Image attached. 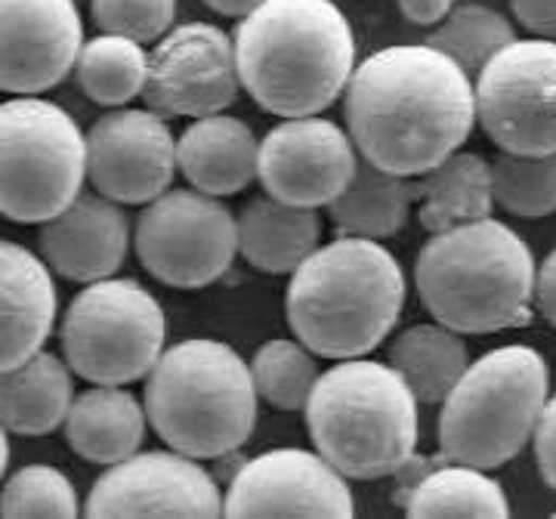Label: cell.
<instances>
[{
    "label": "cell",
    "mask_w": 556,
    "mask_h": 519,
    "mask_svg": "<svg viewBox=\"0 0 556 519\" xmlns=\"http://www.w3.org/2000/svg\"><path fill=\"white\" fill-rule=\"evenodd\" d=\"M343 118L362 159L420 177L473 134L477 87L433 43H396L356 62Z\"/></svg>",
    "instance_id": "obj_1"
},
{
    "label": "cell",
    "mask_w": 556,
    "mask_h": 519,
    "mask_svg": "<svg viewBox=\"0 0 556 519\" xmlns=\"http://www.w3.org/2000/svg\"><path fill=\"white\" fill-rule=\"evenodd\" d=\"M241 90L276 118L321 115L358 60L353 22L334 0H263L232 35Z\"/></svg>",
    "instance_id": "obj_2"
},
{
    "label": "cell",
    "mask_w": 556,
    "mask_h": 519,
    "mask_svg": "<svg viewBox=\"0 0 556 519\" xmlns=\"http://www.w3.org/2000/svg\"><path fill=\"white\" fill-rule=\"evenodd\" d=\"M405 298V269L387 244L340 236L291 273L285 313L294 338L316 356L356 359L393 334Z\"/></svg>",
    "instance_id": "obj_3"
},
{
    "label": "cell",
    "mask_w": 556,
    "mask_h": 519,
    "mask_svg": "<svg viewBox=\"0 0 556 519\" xmlns=\"http://www.w3.org/2000/svg\"><path fill=\"white\" fill-rule=\"evenodd\" d=\"M535 254L495 217L430 232L417 251L415 288L424 309L457 334L526 328L535 316Z\"/></svg>",
    "instance_id": "obj_4"
},
{
    "label": "cell",
    "mask_w": 556,
    "mask_h": 519,
    "mask_svg": "<svg viewBox=\"0 0 556 519\" xmlns=\"http://www.w3.org/2000/svg\"><path fill=\"white\" fill-rule=\"evenodd\" d=\"M142 405L149 427L167 448L199 460L226 458L251 440L260 396L251 362L214 338H189L164 346L146 375Z\"/></svg>",
    "instance_id": "obj_5"
},
{
    "label": "cell",
    "mask_w": 556,
    "mask_h": 519,
    "mask_svg": "<svg viewBox=\"0 0 556 519\" xmlns=\"http://www.w3.org/2000/svg\"><path fill=\"white\" fill-rule=\"evenodd\" d=\"M417 396L390 362L338 359L321 371L306 402V430L316 452L346 480L396 477L417 452Z\"/></svg>",
    "instance_id": "obj_6"
},
{
    "label": "cell",
    "mask_w": 556,
    "mask_h": 519,
    "mask_svg": "<svg viewBox=\"0 0 556 519\" xmlns=\"http://www.w3.org/2000/svg\"><path fill=\"white\" fill-rule=\"evenodd\" d=\"M547 396L551 368L538 350L526 343L489 350L439 402L442 458L479 470L510 464L535 436Z\"/></svg>",
    "instance_id": "obj_7"
},
{
    "label": "cell",
    "mask_w": 556,
    "mask_h": 519,
    "mask_svg": "<svg viewBox=\"0 0 556 519\" xmlns=\"http://www.w3.org/2000/svg\"><path fill=\"white\" fill-rule=\"evenodd\" d=\"M87 186V134L53 100L0 102V217L40 226Z\"/></svg>",
    "instance_id": "obj_8"
},
{
    "label": "cell",
    "mask_w": 556,
    "mask_h": 519,
    "mask_svg": "<svg viewBox=\"0 0 556 519\" xmlns=\"http://www.w3.org/2000/svg\"><path fill=\"white\" fill-rule=\"evenodd\" d=\"M62 359L87 383H137L155 368L167 343L161 300L137 279L84 284L60 325Z\"/></svg>",
    "instance_id": "obj_9"
},
{
    "label": "cell",
    "mask_w": 556,
    "mask_h": 519,
    "mask_svg": "<svg viewBox=\"0 0 556 519\" xmlns=\"http://www.w3.org/2000/svg\"><path fill=\"white\" fill-rule=\"evenodd\" d=\"M134 251L161 284L199 291L223 279L239 257V217L199 189H167L142 204Z\"/></svg>",
    "instance_id": "obj_10"
},
{
    "label": "cell",
    "mask_w": 556,
    "mask_h": 519,
    "mask_svg": "<svg viewBox=\"0 0 556 519\" xmlns=\"http://www.w3.org/2000/svg\"><path fill=\"white\" fill-rule=\"evenodd\" d=\"M477 124L504 152H556V40L514 38L477 75Z\"/></svg>",
    "instance_id": "obj_11"
},
{
    "label": "cell",
    "mask_w": 556,
    "mask_h": 519,
    "mask_svg": "<svg viewBox=\"0 0 556 519\" xmlns=\"http://www.w3.org/2000/svg\"><path fill=\"white\" fill-rule=\"evenodd\" d=\"M236 43L214 22L174 25L149 50L142 100L164 118H204L239 100Z\"/></svg>",
    "instance_id": "obj_12"
},
{
    "label": "cell",
    "mask_w": 556,
    "mask_h": 519,
    "mask_svg": "<svg viewBox=\"0 0 556 519\" xmlns=\"http://www.w3.org/2000/svg\"><path fill=\"white\" fill-rule=\"evenodd\" d=\"M177 170V137L149 105L109 109L87 130V182L124 207L159 199Z\"/></svg>",
    "instance_id": "obj_13"
},
{
    "label": "cell",
    "mask_w": 556,
    "mask_h": 519,
    "mask_svg": "<svg viewBox=\"0 0 556 519\" xmlns=\"http://www.w3.org/2000/svg\"><path fill=\"white\" fill-rule=\"evenodd\" d=\"M84 517H223V489L199 458L177 448L134 452L102 470Z\"/></svg>",
    "instance_id": "obj_14"
},
{
    "label": "cell",
    "mask_w": 556,
    "mask_h": 519,
    "mask_svg": "<svg viewBox=\"0 0 556 519\" xmlns=\"http://www.w3.org/2000/svg\"><path fill=\"white\" fill-rule=\"evenodd\" d=\"M350 130L321 115L281 118L260 140L257 180L266 195L300 207H328L358 167Z\"/></svg>",
    "instance_id": "obj_15"
},
{
    "label": "cell",
    "mask_w": 556,
    "mask_h": 519,
    "mask_svg": "<svg viewBox=\"0 0 556 519\" xmlns=\"http://www.w3.org/2000/svg\"><path fill=\"white\" fill-rule=\"evenodd\" d=\"M226 517H353L356 498L328 458L306 448H273L244 460L223 492Z\"/></svg>",
    "instance_id": "obj_16"
},
{
    "label": "cell",
    "mask_w": 556,
    "mask_h": 519,
    "mask_svg": "<svg viewBox=\"0 0 556 519\" xmlns=\"http://www.w3.org/2000/svg\"><path fill=\"white\" fill-rule=\"evenodd\" d=\"M84 40L78 0H0V90H53L75 72Z\"/></svg>",
    "instance_id": "obj_17"
},
{
    "label": "cell",
    "mask_w": 556,
    "mask_h": 519,
    "mask_svg": "<svg viewBox=\"0 0 556 519\" xmlns=\"http://www.w3.org/2000/svg\"><path fill=\"white\" fill-rule=\"evenodd\" d=\"M130 220L124 204L105 199L97 189L80 192L53 220L40 223L38 244L43 263L68 281H90L118 276L130 254Z\"/></svg>",
    "instance_id": "obj_18"
},
{
    "label": "cell",
    "mask_w": 556,
    "mask_h": 519,
    "mask_svg": "<svg viewBox=\"0 0 556 519\" xmlns=\"http://www.w3.org/2000/svg\"><path fill=\"white\" fill-rule=\"evenodd\" d=\"M53 269L20 241L0 239V371L43 350L56 328Z\"/></svg>",
    "instance_id": "obj_19"
},
{
    "label": "cell",
    "mask_w": 556,
    "mask_h": 519,
    "mask_svg": "<svg viewBox=\"0 0 556 519\" xmlns=\"http://www.w3.org/2000/svg\"><path fill=\"white\" fill-rule=\"evenodd\" d=\"M257 159L254 130L226 112L192 118L177 140L179 174L214 199H232L257 180Z\"/></svg>",
    "instance_id": "obj_20"
},
{
    "label": "cell",
    "mask_w": 556,
    "mask_h": 519,
    "mask_svg": "<svg viewBox=\"0 0 556 519\" xmlns=\"http://www.w3.org/2000/svg\"><path fill=\"white\" fill-rule=\"evenodd\" d=\"M65 440L78 458L112 467L139 452L146 440L149 415L146 405L127 387L93 383L90 390L75 393L65 418Z\"/></svg>",
    "instance_id": "obj_21"
},
{
    "label": "cell",
    "mask_w": 556,
    "mask_h": 519,
    "mask_svg": "<svg viewBox=\"0 0 556 519\" xmlns=\"http://www.w3.org/2000/svg\"><path fill=\"white\" fill-rule=\"evenodd\" d=\"M325 223L316 207L273 195L251 199L239 214V254L266 276H291L321 244Z\"/></svg>",
    "instance_id": "obj_22"
},
{
    "label": "cell",
    "mask_w": 556,
    "mask_h": 519,
    "mask_svg": "<svg viewBox=\"0 0 556 519\" xmlns=\"http://www.w3.org/2000/svg\"><path fill=\"white\" fill-rule=\"evenodd\" d=\"M72 402L75 371L50 350H38L0 371V423L16 436H47L60 430Z\"/></svg>",
    "instance_id": "obj_23"
},
{
    "label": "cell",
    "mask_w": 556,
    "mask_h": 519,
    "mask_svg": "<svg viewBox=\"0 0 556 519\" xmlns=\"http://www.w3.org/2000/svg\"><path fill=\"white\" fill-rule=\"evenodd\" d=\"M415 211L424 232L492 217V164L477 152H452L415 177Z\"/></svg>",
    "instance_id": "obj_24"
},
{
    "label": "cell",
    "mask_w": 556,
    "mask_h": 519,
    "mask_svg": "<svg viewBox=\"0 0 556 519\" xmlns=\"http://www.w3.org/2000/svg\"><path fill=\"white\" fill-rule=\"evenodd\" d=\"M325 211L340 236L393 239L415 211V177H399L358 159L350 186Z\"/></svg>",
    "instance_id": "obj_25"
},
{
    "label": "cell",
    "mask_w": 556,
    "mask_h": 519,
    "mask_svg": "<svg viewBox=\"0 0 556 519\" xmlns=\"http://www.w3.org/2000/svg\"><path fill=\"white\" fill-rule=\"evenodd\" d=\"M387 362L412 387L420 405H439L470 365V350L464 334L433 319L405 328L393 340Z\"/></svg>",
    "instance_id": "obj_26"
},
{
    "label": "cell",
    "mask_w": 556,
    "mask_h": 519,
    "mask_svg": "<svg viewBox=\"0 0 556 519\" xmlns=\"http://www.w3.org/2000/svg\"><path fill=\"white\" fill-rule=\"evenodd\" d=\"M408 517H510V501L501 482L470 464H430L399 504Z\"/></svg>",
    "instance_id": "obj_27"
},
{
    "label": "cell",
    "mask_w": 556,
    "mask_h": 519,
    "mask_svg": "<svg viewBox=\"0 0 556 519\" xmlns=\"http://www.w3.org/2000/svg\"><path fill=\"white\" fill-rule=\"evenodd\" d=\"M72 75L87 100L102 109H121L146 90L149 50L134 38L100 31L97 38L84 40Z\"/></svg>",
    "instance_id": "obj_28"
},
{
    "label": "cell",
    "mask_w": 556,
    "mask_h": 519,
    "mask_svg": "<svg viewBox=\"0 0 556 519\" xmlns=\"http://www.w3.org/2000/svg\"><path fill=\"white\" fill-rule=\"evenodd\" d=\"M316 353L298 338H273L260 343L251 359L257 396L278 412H303L318 380Z\"/></svg>",
    "instance_id": "obj_29"
},
{
    "label": "cell",
    "mask_w": 556,
    "mask_h": 519,
    "mask_svg": "<svg viewBox=\"0 0 556 519\" xmlns=\"http://www.w3.org/2000/svg\"><path fill=\"white\" fill-rule=\"evenodd\" d=\"M514 38H517L514 22L504 13L485 3H464L455 7L439 25H433V35L427 38V43L452 56L470 78H477L482 65Z\"/></svg>",
    "instance_id": "obj_30"
},
{
    "label": "cell",
    "mask_w": 556,
    "mask_h": 519,
    "mask_svg": "<svg viewBox=\"0 0 556 519\" xmlns=\"http://www.w3.org/2000/svg\"><path fill=\"white\" fill-rule=\"evenodd\" d=\"M489 164L495 207L522 220H541L556 214V152L522 155L501 149L497 159Z\"/></svg>",
    "instance_id": "obj_31"
},
{
    "label": "cell",
    "mask_w": 556,
    "mask_h": 519,
    "mask_svg": "<svg viewBox=\"0 0 556 519\" xmlns=\"http://www.w3.org/2000/svg\"><path fill=\"white\" fill-rule=\"evenodd\" d=\"M72 480L50 464H25L0 485V517H78Z\"/></svg>",
    "instance_id": "obj_32"
},
{
    "label": "cell",
    "mask_w": 556,
    "mask_h": 519,
    "mask_svg": "<svg viewBox=\"0 0 556 519\" xmlns=\"http://www.w3.org/2000/svg\"><path fill=\"white\" fill-rule=\"evenodd\" d=\"M100 31L155 43L177 25V0H90Z\"/></svg>",
    "instance_id": "obj_33"
},
{
    "label": "cell",
    "mask_w": 556,
    "mask_h": 519,
    "mask_svg": "<svg viewBox=\"0 0 556 519\" xmlns=\"http://www.w3.org/2000/svg\"><path fill=\"white\" fill-rule=\"evenodd\" d=\"M532 442H535L538 473L556 492V393L544 402Z\"/></svg>",
    "instance_id": "obj_34"
},
{
    "label": "cell",
    "mask_w": 556,
    "mask_h": 519,
    "mask_svg": "<svg viewBox=\"0 0 556 519\" xmlns=\"http://www.w3.org/2000/svg\"><path fill=\"white\" fill-rule=\"evenodd\" d=\"M510 10L535 38L556 40V0H510Z\"/></svg>",
    "instance_id": "obj_35"
},
{
    "label": "cell",
    "mask_w": 556,
    "mask_h": 519,
    "mask_svg": "<svg viewBox=\"0 0 556 519\" xmlns=\"http://www.w3.org/2000/svg\"><path fill=\"white\" fill-rule=\"evenodd\" d=\"M535 309L556 328V248L535 266Z\"/></svg>",
    "instance_id": "obj_36"
},
{
    "label": "cell",
    "mask_w": 556,
    "mask_h": 519,
    "mask_svg": "<svg viewBox=\"0 0 556 519\" xmlns=\"http://www.w3.org/2000/svg\"><path fill=\"white\" fill-rule=\"evenodd\" d=\"M396 7L412 25L433 28L455 10V0H396Z\"/></svg>",
    "instance_id": "obj_37"
},
{
    "label": "cell",
    "mask_w": 556,
    "mask_h": 519,
    "mask_svg": "<svg viewBox=\"0 0 556 519\" xmlns=\"http://www.w3.org/2000/svg\"><path fill=\"white\" fill-rule=\"evenodd\" d=\"M263 0H204V7H211L219 16H229V20H241L248 16L254 7H260Z\"/></svg>",
    "instance_id": "obj_38"
},
{
    "label": "cell",
    "mask_w": 556,
    "mask_h": 519,
    "mask_svg": "<svg viewBox=\"0 0 556 519\" xmlns=\"http://www.w3.org/2000/svg\"><path fill=\"white\" fill-rule=\"evenodd\" d=\"M7 467H10V430L0 423V482L7 477Z\"/></svg>",
    "instance_id": "obj_39"
},
{
    "label": "cell",
    "mask_w": 556,
    "mask_h": 519,
    "mask_svg": "<svg viewBox=\"0 0 556 519\" xmlns=\"http://www.w3.org/2000/svg\"><path fill=\"white\" fill-rule=\"evenodd\" d=\"M554 517H556V514H554Z\"/></svg>",
    "instance_id": "obj_40"
}]
</instances>
